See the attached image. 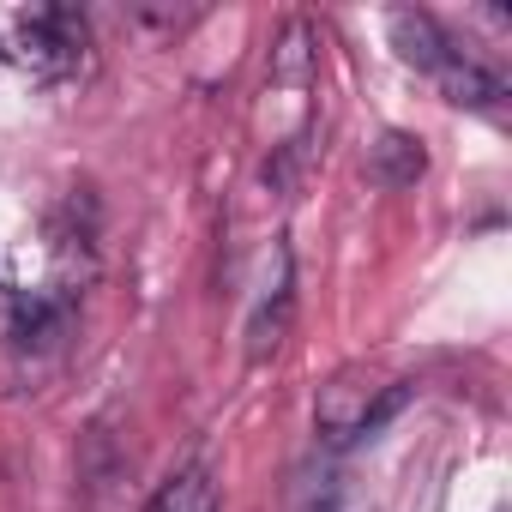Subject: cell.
Wrapping results in <instances>:
<instances>
[{
    "label": "cell",
    "mask_w": 512,
    "mask_h": 512,
    "mask_svg": "<svg viewBox=\"0 0 512 512\" xmlns=\"http://www.w3.org/2000/svg\"><path fill=\"white\" fill-rule=\"evenodd\" d=\"M19 43L37 79H67L85 61V19L73 7H31L19 13Z\"/></svg>",
    "instance_id": "2"
},
{
    "label": "cell",
    "mask_w": 512,
    "mask_h": 512,
    "mask_svg": "<svg viewBox=\"0 0 512 512\" xmlns=\"http://www.w3.org/2000/svg\"><path fill=\"white\" fill-rule=\"evenodd\" d=\"M302 512H368V506H362V494L350 488V476H344V470H326V476H314V482H308Z\"/></svg>",
    "instance_id": "8"
},
{
    "label": "cell",
    "mask_w": 512,
    "mask_h": 512,
    "mask_svg": "<svg viewBox=\"0 0 512 512\" xmlns=\"http://www.w3.org/2000/svg\"><path fill=\"white\" fill-rule=\"evenodd\" d=\"M145 512H217V488H211L205 470H181L157 488V500Z\"/></svg>",
    "instance_id": "7"
},
{
    "label": "cell",
    "mask_w": 512,
    "mask_h": 512,
    "mask_svg": "<svg viewBox=\"0 0 512 512\" xmlns=\"http://www.w3.org/2000/svg\"><path fill=\"white\" fill-rule=\"evenodd\" d=\"M290 320H296V278H290V253H284V247H272L266 278H260V296H253V314H247V362L278 356V344L290 338Z\"/></svg>",
    "instance_id": "3"
},
{
    "label": "cell",
    "mask_w": 512,
    "mask_h": 512,
    "mask_svg": "<svg viewBox=\"0 0 512 512\" xmlns=\"http://www.w3.org/2000/svg\"><path fill=\"white\" fill-rule=\"evenodd\" d=\"M410 398V380H368V374H338L326 392H320V434L326 446H356V440H374Z\"/></svg>",
    "instance_id": "1"
},
{
    "label": "cell",
    "mask_w": 512,
    "mask_h": 512,
    "mask_svg": "<svg viewBox=\"0 0 512 512\" xmlns=\"http://www.w3.org/2000/svg\"><path fill=\"white\" fill-rule=\"evenodd\" d=\"M386 25H392V43H398V55H404V61H410L416 73H434V67H440V61L452 55L446 31H440V25H434L428 13H410V7H398V13H392Z\"/></svg>",
    "instance_id": "6"
},
{
    "label": "cell",
    "mask_w": 512,
    "mask_h": 512,
    "mask_svg": "<svg viewBox=\"0 0 512 512\" xmlns=\"http://www.w3.org/2000/svg\"><path fill=\"white\" fill-rule=\"evenodd\" d=\"M428 79L440 85V97H446V103H458V109H482V115H494V109H500V97H506V85H500L488 67H476L464 49H452Z\"/></svg>",
    "instance_id": "4"
},
{
    "label": "cell",
    "mask_w": 512,
    "mask_h": 512,
    "mask_svg": "<svg viewBox=\"0 0 512 512\" xmlns=\"http://www.w3.org/2000/svg\"><path fill=\"white\" fill-rule=\"evenodd\" d=\"M428 175V151H422V139L416 133H380L374 139V151H368V181L374 187H386V193H404V187H416Z\"/></svg>",
    "instance_id": "5"
}]
</instances>
